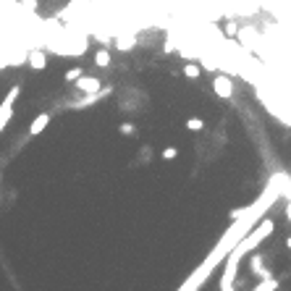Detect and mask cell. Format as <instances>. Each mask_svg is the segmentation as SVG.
I'll return each mask as SVG.
<instances>
[{"label": "cell", "mask_w": 291, "mask_h": 291, "mask_svg": "<svg viewBox=\"0 0 291 291\" xmlns=\"http://www.w3.org/2000/svg\"><path fill=\"white\" fill-rule=\"evenodd\" d=\"M231 291H234V288H231Z\"/></svg>", "instance_id": "e0dca14e"}, {"label": "cell", "mask_w": 291, "mask_h": 291, "mask_svg": "<svg viewBox=\"0 0 291 291\" xmlns=\"http://www.w3.org/2000/svg\"><path fill=\"white\" fill-rule=\"evenodd\" d=\"M176 155H178V150H176V147H163L160 158H163V160H176Z\"/></svg>", "instance_id": "5bb4252c"}, {"label": "cell", "mask_w": 291, "mask_h": 291, "mask_svg": "<svg viewBox=\"0 0 291 291\" xmlns=\"http://www.w3.org/2000/svg\"><path fill=\"white\" fill-rule=\"evenodd\" d=\"M0 199H3V194H0Z\"/></svg>", "instance_id": "9a60e30c"}, {"label": "cell", "mask_w": 291, "mask_h": 291, "mask_svg": "<svg viewBox=\"0 0 291 291\" xmlns=\"http://www.w3.org/2000/svg\"><path fill=\"white\" fill-rule=\"evenodd\" d=\"M213 92H215L218 97H223V100H231V95H234V81H231L226 74H218V76L213 79Z\"/></svg>", "instance_id": "3957f363"}, {"label": "cell", "mask_w": 291, "mask_h": 291, "mask_svg": "<svg viewBox=\"0 0 291 291\" xmlns=\"http://www.w3.org/2000/svg\"><path fill=\"white\" fill-rule=\"evenodd\" d=\"M95 63L100 66V69H108V66H110V53L108 50H97L95 53Z\"/></svg>", "instance_id": "8fae6325"}, {"label": "cell", "mask_w": 291, "mask_h": 291, "mask_svg": "<svg viewBox=\"0 0 291 291\" xmlns=\"http://www.w3.org/2000/svg\"><path fill=\"white\" fill-rule=\"evenodd\" d=\"M27 63L32 66L34 71H42L45 66H48V55H45L42 50H29V53H27Z\"/></svg>", "instance_id": "5b68a950"}, {"label": "cell", "mask_w": 291, "mask_h": 291, "mask_svg": "<svg viewBox=\"0 0 291 291\" xmlns=\"http://www.w3.org/2000/svg\"><path fill=\"white\" fill-rule=\"evenodd\" d=\"M48 123H50V113H39V116L32 121V126H29V137H37L39 131L48 129Z\"/></svg>", "instance_id": "52a82bcc"}, {"label": "cell", "mask_w": 291, "mask_h": 291, "mask_svg": "<svg viewBox=\"0 0 291 291\" xmlns=\"http://www.w3.org/2000/svg\"><path fill=\"white\" fill-rule=\"evenodd\" d=\"M134 45H137V37H131V34H118L116 37V48L118 50H131Z\"/></svg>", "instance_id": "ba28073f"}, {"label": "cell", "mask_w": 291, "mask_h": 291, "mask_svg": "<svg viewBox=\"0 0 291 291\" xmlns=\"http://www.w3.org/2000/svg\"><path fill=\"white\" fill-rule=\"evenodd\" d=\"M281 186H283V184H276L273 189H267V192L260 197V202H257L255 207H247V210H244V218H241V220H236L234 226L228 228V234L220 239V244H218V247L213 250V255H210V257H207L202 265L197 267V271L192 273V278H189V281H186L181 288H178V291H197L199 286H202V281H205V278H207V276L215 271V265H218L223 257H226V255H231V252L236 250V244L244 239V234H247V231L252 228V223H255V220H257L262 213H265L267 202H273V199L278 197Z\"/></svg>", "instance_id": "6da1fadb"}, {"label": "cell", "mask_w": 291, "mask_h": 291, "mask_svg": "<svg viewBox=\"0 0 291 291\" xmlns=\"http://www.w3.org/2000/svg\"><path fill=\"white\" fill-rule=\"evenodd\" d=\"M81 76H84L81 66H74V69H69V71H66V81H69V84H76Z\"/></svg>", "instance_id": "30bf717a"}, {"label": "cell", "mask_w": 291, "mask_h": 291, "mask_svg": "<svg viewBox=\"0 0 291 291\" xmlns=\"http://www.w3.org/2000/svg\"><path fill=\"white\" fill-rule=\"evenodd\" d=\"M199 74H202V69H199L197 63H184V76L186 79H199Z\"/></svg>", "instance_id": "9c48e42d"}, {"label": "cell", "mask_w": 291, "mask_h": 291, "mask_svg": "<svg viewBox=\"0 0 291 291\" xmlns=\"http://www.w3.org/2000/svg\"><path fill=\"white\" fill-rule=\"evenodd\" d=\"M18 95H21V87L16 84V87H11V92L6 95L3 105H0V134H3V129L8 126V121H11V116H13V102H16Z\"/></svg>", "instance_id": "7a4b0ae2"}, {"label": "cell", "mask_w": 291, "mask_h": 291, "mask_svg": "<svg viewBox=\"0 0 291 291\" xmlns=\"http://www.w3.org/2000/svg\"><path fill=\"white\" fill-rule=\"evenodd\" d=\"M186 129H189V131H202V129H205V121L194 116V118H189V121H186Z\"/></svg>", "instance_id": "7c38bea8"}, {"label": "cell", "mask_w": 291, "mask_h": 291, "mask_svg": "<svg viewBox=\"0 0 291 291\" xmlns=\"http://www.w3.org/2000/svg\"><path fill=\"white\" fill-rule=\"evenodd\" d=\"M0 178H3V176H0Z\"/></svg>", "instance_id": "2e32d148"}, {"label": "cell", "mask_w": 291, "mask_h": 291, "mask_svg": "<svg viewBox=\"0 0 291 291\" xmlns=\"http://www.w3.org/2000/svg\"><path fill=\"white\" fill-rule=\"evenodd\" d=\"M105 95H110V87H105L102 92H97V95H84L79 102H71V108H89V105H97Z\"/></svg>", "instance_id": "8992f818"}, {"label": "cell", "mask_w": 291, "mask_h": 291, "mask_svg": "<svg viewBox=\"0 0 291 291\" xmlns=\"http://www.w3.org/2000/svg\"><path fill=\"white\" fill-rule=\"evenodd\" d=\"M118 131L123 134V137H131V134H137V126H134L131 121H123V123L118 126Z\"/></svg>", "instance_id": "4fadbf2b"}, {"label": "cell", "mask_w": 291, "mask_h": 291, "mask_svg": "<svg viewBox=\"0 0 291 291\" xmlns=\"http://www.w3.org/2000/svg\"><path fill=\"white\" fill-rule=\"evenodd\" d=\"M76 89L81 95H97L102 92V79H95V76H81L76 81Z\"/></svg>", "instance_id": "277c9868"}]
</instances>
